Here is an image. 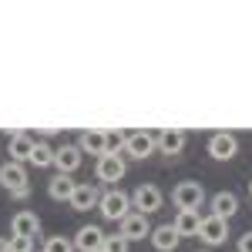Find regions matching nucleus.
Instances as JSON below:
<instances>
[{
    "label": "nucleus",
    "instance_id": "obj_1",
    "mask_svg": "<svg viewBox=\"0 0 252 252\" xmlns=\"http://www.w3.org/2000/svg\"><path fill=\"white\" fill-rule=\"evenodd\" d=\"M97 212H101V219H104V222H118V225H121L128 215L135 212V209H131V195L121 192V189H108V192H101Z\"/></svg>",
    "mask_w": 252,
    "mask_h": 252
},
{
    "label": "nucleus",
    "instance_id": "obj_2",
    "mask_svg": "<svg viewBox=\"0 0 252 252\" xmlns=\"http://www.w3.org/2000/svg\"><path fill=\"white\" fill-rule=\"evenodd\" d=\"M172 202L178 212H198L202 205H205V189H202V182H178L172 189Z\"/></svg>",
    "mask_w": 252,
    "mask_h": 252
},
{
    "label": "nucleus",
    "instance_id": "obj_3",
    "mask_svg": "<svg viewBox=\"0 0 252 252\" xmlns=\"http://www.w3.org/2000/svg\"><path fill=\"white\" fill-rule=\"evenodd\" d=\"M161 202H165V195H161V189L158 185H152V182H141L135 192H131V209L141 215H152L161 209Z\"/></svg>",
    "mask_w": 252,
    "mask_h": 252
},
{
    "label": "nucleus",
    "instance_id": "obj_4",
    "mask_svg": "<svg viewBox=\"0 0 252 252\" xmlns=\"http://www.w3.org/2000/svg\"><path fill=\"white\" fill-rule=\"evenodd\" d=\"M198 242H205L209 249H215V246H225V242H229V222H225V219H215V215H202Z\"/></svg>",
    "mask_w": 252,
    "mask_h": 252
},
{
    "label": "nucleus",
    "instance_id": "obj_5",
    "mask_svg": "<svg viewBox=\"0 0 252 252\" xmlns=\"http://www.w3.org/2000/svg\"><path fill=\"white\" fill-rule=\"evenodd\" d=\"M158 152V138L152 131H128V141H125V155H131L135 161H145Z\"/></svg>",
    "mask_w": 252,
    "mask_h": 252
},
{
    "label": "nucleus",
    "instance_id": "obj_6",
    "mask_svg": "<svg viewBox=\"0 0 252 252\" xmlns=\"http://www.w3.org/2000/svg\"><path fill=\"white\" fill-rule=\"evenodd\" d=\"M0 189H7L10 195L31 189V182H27V165H20V161H3V165H0Z\"/></svg>",
    "mask_w": 252,
    "mask_h": 252
},
{
    "label": "nucleus",
    "instance_id": "obj_7",
    "mask_svg": "<svg viewBox=\"0 0 252 252\" xmlns=\"http://www.w3.org/2000/svg\"><path fill=\"white\" fill-rule=\"evenodd\" d=\"M94 175H97V182L115 185V182H121V178L128 175V165H125V158H121V155H101L94 161Z\"/></svg>",
    "mask_w": 252,
    "mask_h": 252
},
{
    "label": "nucleus",
    "instance_id": "obj_8",
    "mask_svg": "<svg viewBox=\"0 0 252 252\" xmlns=\"http://www.w3.org/2000/svg\"><path fill=\"white\" fill-rule=\"evenodd\" d=\"M209 155H212L215 161H232V158L239 155V138H235L232 131H215V135L209 138Z\"/></svg>",
    "mask_w": 252,
    "mask_h": 252
},
{
    "label": "nucleus",
    "instance_id": "obj_9",
    "mask_svg": "<svg viewBox=\"0 0 252 252\" xmlns=\"http://www.w3.org/2000/svg\"><path fill=\"white\" fill-rule=\"evenodd\" d=\"M34 145H37V138L27 135V131H14V135L7 138V161H20V165H27V158L34 152Z\"/></svg>",
    "mask_w": 252,
    "mask_h": 252
},
{
    "label": "nucleus",
    "instance_id": "obj_10",
    "mask_svg": "<svg viewBox=\"0 0 252 252\" xmlns=\"http://www.w3.org/2000/svg\"><path fill=\"white\" fill-rule=\"evenodd\" d=\"M104 239H108V235H104L101 225H81L71 242H74V249H78V252H101V249H104Z\"/></svg>",
    "mask_w": 252,
    "mask_h": 252
},
{
    "label": "nucleus",
    "instance_id": "obj_11",
    "mask_svg": "<svg viewBox=\"0 0 252 252\" xmlns=\"http://www.w3.org/2000/svg\"><path fill=\"white\" fill-rule=\"evenodd\" d=\"M81 161H84V152H81L78 145L54 148V168H58V175H74L81 168Z\"/></svg>",
    "mask_w": 252,
    "mask_h": 252
},
{
    "label": "nucleus",
    "instance_id": "obj_12",
    "mask_svg": "<svg viewBox=\"0 0 252 252\" xmlns=\"http://www.w3.org/2000/svg\"><path fill=\"white\" fill-rule=\"evenodd\" d=\"M118 232L125 235L128 242H141V239H152V222H148V215L131 212L125 222H121V229H118Z\"/></svg>",
    "mask_w": 252,
    "mask_h": 252
},
{
    "label": "nucleus",
    "instance_id": "obj_13",
    "mask_svg": "<svg viewBox=\"0 0 252 252\" xmlns=\"http://www.w3.org/2000/svg\"><path fill=\"white\" fill-rule=\"evenodd\" d=\"M158 152L161 155H168V158H175V155H182L185 152V145H189V135L182 131V128H165V131H158Z\"/></svg>",
    "mask_w": 252,
    "mask_h": 252
},
{
    "label": "nucleus",
    "instance_id": "obj_14",
    "mask_svg": "<svg viewBox=\"0 0 252 252\" xmlns=\"http://www.w3.org/2000/svg\"><path fill=\"white\" fill-rule=\"evenodd\" d=\"M97 202H101V192H97V185H91V182H78V189H74V195H71V209L74 212H91V209H97Z\"/></svg>",
    "mask_w": 252,
    "mask_h": 252
},
{
    "label": "nucleus",
    "instance_id": "obj_15",
    "mask_svg": "<svg viewBox=\"0 0 252 252\" xmlns=\"http://www.w3.org/2000/svg\"><path fill=\"white\" fill-rule=\"evenodd\" d=\"M10 235H24V239H37L40 235V219L37 212H17L14 219H10Z\"/></svg>",
    "mask_w": 252,
    "mask_h": 252
},
{
    "label": "nucleus",
    "instance_id": "obj_16",
    "mask_svg": "<svg viewBox=\"0 0 252 252\" xmlns=\"http://www.w3.org/2000/svg\"><path fill=\"white\" fill-rule=\"evenodd\" d=\"M209 209H212L215 219H232L235 212H239V195L235 192H215L212 198H209Z\"/></svg>",
    "mask_w": 252,
    "mask_h": 252
},
{
    "label": "nucleus",
    "instance_id": "obj_17",
    "mask_svg": "<svg viewBox=\"0 0 252 252\" xmlns=\"http://www.w3.org/2000/svg\"><path fill=\"white\" fill-rule=\"evenodd\" d=\"M178 242H182V235L175 232L172 222H165V225H155V229H152V246H155L158 252H175V249H178Z\"/></svg>",
    "mask_w": 252,
    "mask_h": 252
},
{
    "label": "nucleus",
    "instance_id": "obj_18",
    "mask_svg": "<svg viewBox=\"0 0 252 252\" xmlns=\"http://www.w3.org/2000/svg\"><path fill=\"white\" fill-rule=\"evenodd\" d=\"M74 189H78V182H74L71 175H54V178L47 182V195H51L54 202H71Z\"/></svg>",
    "mask_w": 252,
    "mask_h": 252
},
{
    "label": "nucleus",
    "instance_id": "obj_19",
    "mask_svg": "<svg viewBox=\"0 0 252 252\" xmlns=\"http://www.w3.org/2000/svg\"><path fill=\"white\" fill-rule=\"evenodd\" d=\"M175 232L182 239H198V229H202V215L198 212H178L175 215Z\"/></svg>",
    "mask_w": 252,
    "mask_h": 252
},
{
    "label": "nucleus",
    "instance_id": "obj_20",
    "mask_svg": "<svg viewBox=\"0 0 252 252\" xmlns=\"http://www.w3.org/2000/svg\"><path fill=\"white\" fill-rule=\"evenodd\" d=\"M78 148L84 155H104V131H81L78 138Z\"/></svg>",
    "mask_w": 252,
    "mask_h": 252
},
{
    "label": "nucleus",
    "instance_id": "obj_21",
    "mask_svg": "<svg viewBox=\"0 0 252 252\" xmlns=\"http://www.w3.org/2000/svg\"><path fill=\"white\" fill-rule=\"evenodd\" d=\"M27 165H34V168H47V165H54V148H51L47 141H37L34 152H31V158H27Z\"/></svg>",
    "mask_w": 252,
    "mask_h": 252
},
{
    "label": "nucleus",
    "instance_id": "obj_22",
    "mask_svg": "<svg viewBox=\"0 0 252 252\" xmlns=\"http://www.w3.org/2000/svg\"><path fill=\"white\" fill-rule=\"evenodd\" d=\"M125 141H128V131H104V155H121L125 152Z\"/></svg>",
    "mask_w": 252,
    "mask_h": 252
},
{
    "label": "nucleus",
    "instance_id": "obj_23",
    "mask_svg": "<svg viewBox=\"0 0 252 252\" xmlns=\"http://www.w3.org/2000/svg\"><path fill=\"white\" fill-rule=\"evenodd\" d=\"M44 252H78V249H74V242L67 235H47L44 239Z\"/></svg>",
    "mask_w": 252,
    "mask_h": 252
},
{
    "label": "nucleus",
    "instance_id": "obj_24",
    "mask_svg": "<svg viewBox=\"0 0 252 252\" xmlns=\"http://www.w3.org/2000/svg\"><path fill=\"white\" fill-rule=\"evenodd\" d=\"M128 249H131V242H128L121 232H115V235L104 239V252H128Z\"/></svg>",
    "mask_w": 252,
    "mask_h": 252
},
{
    "label": "nucleus",
    "instance_id": "obj_25",
    "mask_svg": "<svg viewBox=\"0 0 252 252\" xmlns=\"http://www.w3.org/2000/svg\"><path fill=\"white\" fill-rule=\"evenodd\" d=\"M10 252H34V239H24V235H10Z\"/></svg>",
    "mask_w": 252,
    "mask_h": 252
},
{
    "label": "nucleus",
    "instance_id": "obj_26",
    "mask_svg": "<svg viewBox=\"0 0 252 252\" xmlns=\"http://www.w3.org/2000/svg\"><path fill=\"white\" fill-rule=\"evenodd\" d=\"M239 252H252V229L239 235Z\"/></svg>",
    "mask_w": 252,
    "mask_h": 252
},
{
    "label": "nucleus",
    "instance_id": "obj_27",
    "mask_svg": "<svg viewBox=\"0 0 252 252\" xmlns=\"http://www.w3.org/2000/svg\"><path fill=\"white\" fill-rule=\"evenodd\" d=\"M0 252H10V235H0Z\"/></svg>",
    "mask_w": 252,
    "mask_h": 252
},
{
    "label": "nucleus",
    "instance_id": "obj_28",
    "mask_svg": "<svg viewBox=\"0 0 252 252\" xmlns=\"http://www.w3.org/2000/svg\"><path fill=\"white\" fill-rule=\"evenodd\" d=\"M198 252H212V249H198Z\"/></svg>",
    "mask_w": 252,
    "mask_h": 252
},
{
    "label": "nucleus",
    "instance_id": "obj_29",
    "mask_svg": "<svg viewBox=\"0 0 252 252\" xmlns=\"http://www.w3.org/2000/svg\"><path fill=\"white\" fill-rule=\"evenodd\" d=\"M249 195H252V182H249Z\"/></svg>",
    "mask_w": 252,
    "mask_h": 252
},
{
    "label": "nucleus",
    "instance_id": "obj_30",
    "mask_svg": "<svg viewBox=\"0 0 252 252\" xmlns=\"http://www.w3.org/2000/svg\"><path fill=\"white\" fill-rule=\"evenodd\" d=\"M101 252H104V249H101Z\"/></svg>",
    "mask_w": 252,
    "mask_h": 252
}]
</instances>
